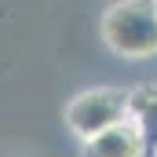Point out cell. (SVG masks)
<instances>
[{"mask_svg": "<svg viewBox=\"0 0 157 157\" xmlns=\"http://www.w3.org/2000/svg\"><path fill=\"white\" fill-rule=\"evenodd\" d=\"M102 40L124 59L157 55V0H121L102 15Z\"/></svg>", "mask_w": 157, "mask_h": 157, "instance_id": "obj_1", "label": "cell"}, {"mask_svg": "<svg viewBox=\"0 0 157 157\" xmlns=\"http://www.w3.org/2000/svg\"><path fill=\"white\" fill-rule=\"evenodd\" d=\"M128 117V91L121 88H91L80 91L77 99L66 106V124L80 139H91L99 132H106L110 124Z\"/></svg>", "mask_w": 157, "mask_h": 157, "instance_id": "obj_2", "label": "cell"}, {"mask_svg": "<svg viewBox=\"0 0 157 157\" xmlns=\"http://www.w3.org/2000/svg\"><path fill=\"white\" fill-rule=\"evenodd\" d=\"M88 157H146V143H143V132L132 117L110 124L106 132L84 139Z\"/></svg>", "mask_w": 157, "mask_h": 157, "instance_id": "obj_3", "label": "cell"}, {"mask_svg": "<svg viewBox=\"0 0 157 157\" xmlns=\"http://www.w3.org/2000/svg\"><path fill=\"white\" fill-rule=\"evenodd\" d=\"M128 117L143 132L146 157H154V150H157V84H143V88L128 91Z\"/></svg>", "mask_w": 157, "mask_h": 157, "instance_id": "obj_4", "label": "cell"}, {"mask_svg": "<svg viewBox=\"0 0 157 157\" xmlns=\"http://www.w3.org/2000/svg\"><path fill=\"white\" fill-rule=\"evenodd\" d=\"M154 157H157V150H154Z\"/></svg>", "mask_w": 157, "mask_h": 157, "instance_id": "obj_5", "label": "cell"}]
</instances>
